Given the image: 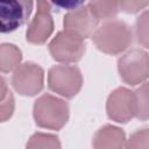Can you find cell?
<instances>
[{
    "label": "cell",
    "mask_w": 149,
    "mask_h": 149,
    "mask_svg": "<svg viewBox=\"0 0 149 149\" xmlns=\"http://www.w3.org/2000/svg\"><path fill=\"white\" fill-rule=\"evenodd\" d=\"M10 83L19 94L34 97L43 88L44 71L38 64L34 62L22 63L13 71Z\"/></svg>",
    "instance_id": "6"
},
{
    "label": "cell",
    "mask_w": 149,
    "mask_h": 149,
    "mask_svg": "<svg viewBox=\"0 0 149 149\" xmlns=\"http://www.w3.org/2000/svg\"><path fill=\"white\" fill-rule=\"evenodd\" d=\"M34 2L24 0H2L0 2L1 33H12L20 28L29 17Z\"/></svg>",
    "instance_id": "9"
},
{
    "label": "cell",
    "mask_w": 149,
    "mask_h": 149,
    "mask_svg": "<svg viewBox=\"0 0 149 149\" xmlns=\"http://www.w3.org/2000/svg\"><path fill=\"white\" fill-rule=\"evenodd\" d=\"M14 107H15L14 97H13L12 92L8 91L3 97H1V107H0V112H1V121H2V122L7 121V120L13 115Z\"/></svg>",
    "instance_id": "18"
},
{
    "label": "cell",
    "mask_w": 149,
    "mask_h": 149,
    "mask_svg": "<svg viewBox=\"0 0 149 149\" xmlns=\"http://www.w3.org/2000/svg\"><path fill=\"white\" fill-rule=\"evenodd\" d=\"M87 6L99 21L113 20L120 10L118 1H90L87 2Z\"/></svg>",
    "instance_id": "14"
},
{
    "label": "cell",
    "mask_w": 149,
    "mask_h": 149,
    "mask_svg": "<svg viewBox=\"0 0 149 149\" xmlns=\"http://www.w3.org/2000/svg\"><path fill=\"white\" fill-rule=\"evenodd\" d=\"M99 20L91 12L87 3H83L81 6L68 10L64 15L63 26L64 30L76 34L83 40L87 37H92L93 33L98 28Z\"/></svg>",
    "instance_id": "10"
},
{
    "label": "cell",
    "mask_w": 149,
    "mask_h": 149,
    "mask_svg": "<svg viewBox=\"0 0 149 149\" xmlns=\"http://www.w3.org/2000/svg\"><path fill=\"white\" fill-rule=\"evenodd\" d=\"M126 134L123 129L114 125H104L92 139L93 149H125Z\"/></svg>",
    "instance_id": "11"
},
{
    "label": "cell",
    "mask_w": 149,
    "mask_h": 149,
    "mask_svg": "<svg viewBox=\"0 0 149 149\" xmlns=\"http://www.w3.org/2000/svg\"><path fill=\"white\" fill-rule=\"evenodd\" d=\"M91 38L98 50L107 55H120L132 44L133 33L126 22L108 20L95 29Z\"/></svg>",
    "instance_id": "1"
},
{
    "label": "cell",
    "mask_w": 149,
    "mask_h": 149,
    "mask_svg": "<svg viewBox=\"0 0 149 149\" xmlns=\"http://www.w3.org/2000/svg\"><path fill=\"white\" fill-rule=\"evenodd\" d=\"M69 115V104L64 99L50 93L40 95L33 106V116L35 123L41 128L59 130L66 125Z\"/></svg>",
    "instance_id": "2"
},
{
    "label": "cell",
    "mask_w": 149,
    "mask_h": 149,
    "mask_svg": "<svg viewBox=\"0 0 149 149\" xmlns=\"http://www.w3.org/2000/svg\"><path fill=\"white\" fill-rule=\"evenodd\" d=\"M83 86V74L78 66L69 64L52 65L48 71V87L66 98L71 99Z\"/></svg>",
    "instance_id": "3"
},
{
    "label": "cell",
    "mask_w": 149,
    "mask_h": 149,
    "mask_svg": "<svg viewBox=\"0 0 149 149\" xmlns=\"http://www.w3.org/2000/svg\"><path fill=\"white\" fill-rule=\"evenodd\" d=\"M125 149H149V126L133 132L126 141Z\"/></svg>",
    "instance_id": "17"
},
{
    "label": "cell",
    "mask_w": 149,
    "mask_h": 149,
    "mask_svg": "<svg viewBox=\"0 0 149 149\" xmlns=\"http://www.w3.org/2000/svg\"><path fill=\"white\" fill-rule=\"evenodd\" d=\"M22 52L12 43H2L0 47V68L2 73L14 71L21 65Z\"/></svg>",
    "instance_id": "12"
},
{
    "label": "cell",
    "mask_w": 149,
    "mask_h": 149,
    "mask_svg": "<svg viewBox=\"0 0 149 149\" xmlns=\"http://www.w3.org/2000/svg\"><path fill=\"white\" fill-rule=\"evenodd\" d=\"M136 42L144 48H149V8L144 9L135 21Z\"/></svg>",
    "instance_id": "16"
},
{
    "label": "cell",
    "mask_w": 149,
    "mask_h": 149,
    "mask_svg": "<svg viewBox=\"0 0 149 149\" xmlns=\"http://www.w3.org/2000/svg\"><path fill=\"white\" fill-rule=\"evenodd\" d=\"M26 148L27 149H62V144L57 135L37 132L29 137L26 144Z\"/></svg>",
    "instance_id": "13"
},
{
    "label": "cell",
    "mask_w": 149,
    "mask_h": 149,
    "mask_svg": "<svg viewBox=\"0 0 149 149\" xmlns=\"http://www.w3.org/2000/svg\"><path fill=\"white\" fill-rule=\"evenodd\" d=\"M106 112L112 121L127 123L136 113L134 91L127 87H118L113 90L106 101Z\"/></svg>",
    "instance_id": "7"
},
{
    "label": "cell",
    "mask_w": 149,
    "mask_h": 149,
    "mask_svg": "<svg viewBox=\"0 0 149 149\" xmlns=\"http://www.w3.org/2000/svg\"><path fill=\"white\" fill-rule=\"evenodd\" d=\"M52 5L48 1H37V9L28 24L26 38L33 44H43L54 31Z\"/></svg>",
    "instance_id": "8"
},
{
    "label": "cell",
    "mask_w": 149,
    "mask_h": 149,
    "mask_svg": "<svg viewBox=\"0 0 149 149\" xmlns=\"http://www.w3.org/2000/svg\"><path fill=\"white\" fill-rule=\"evenodd\" d=\"M85 42L73 33L61 30L49 43L51 57L62 64L76 63L81 59L85 52Z\"/></svg>",
    "instance_id": "5"
},
{
    "label": "cell",
    "mask_w": 149,
    "mask_h": 149,
    "mask_svg": "<svg viewBox=\"0 0 149 149\" xmlns=\"http://www.w3.org/2000/svg\"><path fill=\"white\" fill-rule=\"evenodd\" d=\"M149 6V1H136V0H130V1H120L119 7L121 10L129 13V14H135L140 12L141 9H144L146 7Z\"/></svg>",
    "instance_id": "19"
},
{
    "label": "cell",
    "mask_w": 149,
    "mask_h": 149,
    "mask_svg": "<svg viewBox=\"0 0 149 149\" xmlns=\"http://www.w3.org/2000/svg\"><path fill=\"white\" fill-rule=\"evenodd\" d=\"M118 71L123 83L136 86L149 79V54L143 49H130L118 61Z\"/></svg>",
    "instance_id": "4"
},
{
    "label": "cell",
    "mask_w": 149,
    "mask_h": 149,
    "mask_svg": "<svg viewBox=\"0 0 149 149\" xmlns=\"http://www.w3.org/2000/svg\"><path fill=\"white\" fill-rule=\"evenodd\" d=\"M136 113L135 116L139 120L149 119V80L144 81L134 91Z\"/></svg>",
    "instance_id": "15"
}]
</instances>
